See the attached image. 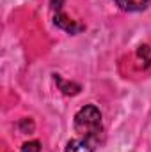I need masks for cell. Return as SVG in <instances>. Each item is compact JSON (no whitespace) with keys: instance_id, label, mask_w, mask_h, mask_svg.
<instances>
[{"instance_id":"2","label":"cell","mask_w":151,"mask_h":152,"mask_svg":"<svg viewBox=\"0 0 151 152\" xmlns=\"http://www.w3.org/2000/svg\"><path fill=\"white\" fill-rule=\"evenodd\" d=\"M64 0H52V14H53V25L59 27L61 30H66L68 34H78L85 28V25L78 23L75 20H71L64 9H62Z\"/></svg>"},{"instance_id":"4","label":"cell","mask_w":151,"mask_h":152,"mask_svg":"<svg viewBox=\"0 0 151 152\" xmlns=\"http://www.w3.org/2000/svg\"><path fill=\"white\" fill-rule=\"evenodd\" d=\"M151 0H114V4L126 12H139L150 5Z\"/></svg>"},{"instance_id":"1","label":"cell","mask_w":151,"mask_h":152,"mask_svg":"<svg viewBox=\"0 0 151 152\" xmlns=\"http://www.w3.org/2000/svg\"><path fill=\"white\" fill-rule=\"evenodd\" d=\"M73 127L80 138H85L93 142L94 145L100 143L101 133H103V122H101V112L94 104L82 106L73 117Z\"/></svg>"},{"instance_id":"6","label":"cell","mask_w":151,"mask_h":152,"mask_svg":"<svg viewBox=\"0 0 151 152\" xmlns=\"http://www.w3.org/2000/svg\"><path fill=\"white\" fill-rule=\"evenodd\" d=\"M135 57H137V62H139V66H141L142 69H150L151 67V46L141 44V46L137 48Z\"/></svg>"},{"instance_id":"8","label":"cell","mask_w":151,"mask_h":152,"mask_svg":"<svg viewBox=\"0 0 151 152\" xmlns=\"http://www.w3.org/2000/svg\"><path fill=\"white\" fill-rule=\"evenodd\" d=\"M18 127H20L21 133H32L34 131V122L30 118H21L20 124H18Z\"/></svg>"},{"instance_id":"7","label":"cell","mask_w":151,"mask_h":152,"mask_svg":"<svg viewBox=\"0 0 151 152\" xmlns=\"http://www.w3.org/2000/svg\"><path fill=\"white\" fill-rule=\"evenodd\" d=\"M21 152H41V143L38 140H32V142H27L21 145Z\"/></svg>"},{"instance_id":"3","label":"cell","mask_w":151,"mask_h":152,"mask_svg":"<svg viewBox=\"0 0 151 152\" xmlns=\"http://www.w3.org/2000/svg\"><path fill=\"white\" fill-rule=\"evenodd\" d=\"M94 149H96V145L93 142L78 136V138H73L66 143L64 152H94Z\"/></svg>"},{"instance_id":"5","label":"cell","mask_w":151,"mask_h":152,"mask_svg":"<svg viewBox=\"0 0 151 152\" xmlns=\"http://www.w3.org/2000/svg\"><path fill=\"white\" fill-rule=\"evenodd\" d=\"M53 80H55L59 90H61L62 94H66V96H76V94L82 90V87H80L78 83L70 81V80H64L61 75H53Z\"/></svg>"}]
</instances>
